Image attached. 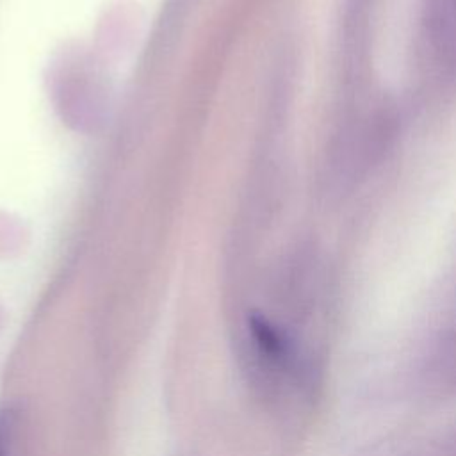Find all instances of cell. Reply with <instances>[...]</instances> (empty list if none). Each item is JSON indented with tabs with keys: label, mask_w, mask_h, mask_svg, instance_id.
<instances>
[{
	"label": "cell",
	"mask_w": 456,
	"mask_h": 456,
	"mask_svg": "<svg viewBox=\"0 0 456 456\" xmlns=\"http://www.w3.org/2000/svg\"><path fill=\"white\" fill-rule=\"evenodd\" d=\"M16 426L14 417L9 410L0 411V456H14L16 445Z\"/></svg>",
	"instance_id": "1"
}]
</instances>
